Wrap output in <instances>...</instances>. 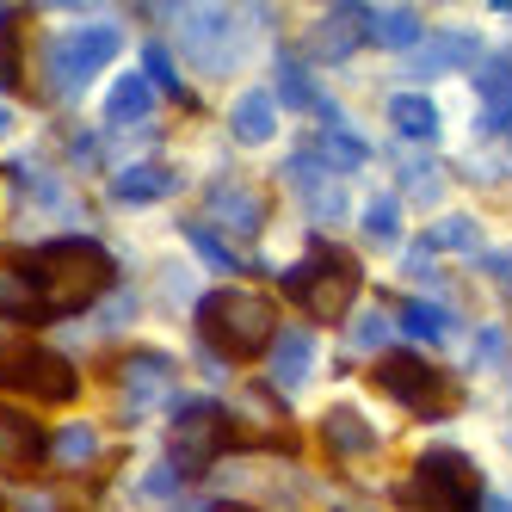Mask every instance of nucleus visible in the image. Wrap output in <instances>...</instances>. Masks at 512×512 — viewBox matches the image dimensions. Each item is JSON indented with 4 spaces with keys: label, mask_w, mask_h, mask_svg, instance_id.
Segmentation results:
<instances>
[{
    "label": "nucleus",
    "mask_w": 512,
    "mask_h": 512,
    "mask_svg": "<svg viewBox=\"0 0 512 512\" xmlns=\"http://www.w3.org/2000/svg\"><path fill=\"white\" fill-rule=\"evenodd\" d=\"M25 272H31V284H38V297H44L50 315L87 309V303L105 297V290H112V278H118L112 253H105L99 241H87V235H62V241L31 247V253H25Z\"/></svg>",
    "instance_id": "obj_1"
},
{
    "label": "nucleus",
    "mask_w": 512,
    "mask_h": 512,
    "mask_svg": "<svg viewBox=\"0 0 512 512\" xmlns=\"http://www.w3.org/2000/svg\"><path fill=\"white\" fill-rule=\"evenodd\" d=\"M401 512H482L488 488H482V469H475V457L451 451V445H432L414 475L395 488Z\"/></svg>",
    "instance_id": "obj_2"
},
{
    "label": "nucleus",
    "mask_w": 512,
    "mask_h": 512,
    "mask_svg": "<svg viewBox=\"0 0 512 512\" xmlns=\"http://www.w3.org/2000/svg\"><path fill=\"white\" fill-rule=\"evenodd\" d=\"M198 334L223 358H260L278 340V321H272V303L260 290H235L229 284V290H216V297L198 303Z\"/></svg>",
    "instance_id": "obj_3"
},
{
    "label": "nucleus",
    "mask_w": 512,
    "mask_h": 512,
    "mask_svg": "<svg viewBox=\"0 0 512 512\" xmlns=\"http://www.w3.org/2000/svg\"><path fill=\"white\" fill-rule=\"evenodd\" d=\"M284 297L297 303V309H309L315 321H340V315L352 309V297H358V266H352V253L315 241L303 260L284 272Z\"/></svg>",
    "instance_id": "obj_4"
},
{
    "label": "nucleus",
    "mask_w": 512,
    "mask_h": 512,
    "mask_svg": "<svg viewBox=\"0 0 512 512\" xmlns=\"http://www.w3.org/2000/svg\"><path fill=\"white\" fill-rule=\"evenodd\" d=\"M229 445H241L235 420L216 408V401H192V408L173 420V432H167V463L179 475H198V469H210L216 457H223Z\"/></svg>",
    "instance_id": "obj_5"
},
{
    "label": "nucleus",
    "mask_w": 512,
    "mask_h": 512,
    "mask_svg": "<svg viewBox=\"0 0 512 512\" xmlns=\"http://www.w3.org/2000/svg\"><path fill=\"white\" fill-rule=\"evenodd\" d=\"M377 389H383L389 401H401V408L426 414V420H438V414L457 408V389L445 383V371H438V364H426V358H414V352L377 358Z\"/></svg>",
    "instance_id": "obj_6"
},
{
    "label": "nucleus",
    "mask_w": 512,
    "mask_h": 512,
    "mask_svg": "<svg viewBox=\"0 0 512 512\" xmlns=\"http://www.w3.org/2000/svg\"><path fill=\"white\" fill-rule=\"evenodd\" d=\"M118 25H81V31H62V38H50V87L75 99L105 62L118 56Z\"/></svg>",
    "instance_id": "obj_7"
},
{
    "label": "nucleus",
    "mask_w": 512,
    "mask_h": 512,
    "mask_svg": "<svg viewBox=\"0 0 512 512\" xmlns=\"http://www.w3.org/2000/svg\"><path fill=\"white\" fill-rule=\"evenodd\" d=\"M0 383H13L25 395H38V401H75L81 395L75 364H68L62 352H50V346H25V340H13L7 352H0Z\"/></svg>",
    "instance_id": "obj_8"
},
{
    "label": "nucleus",
    "mask_w": 512,
    "mask_h": 512,
    "mask_svg": "<svg viewBox=\"0 0 512 512\" xmlns=\"http://www.w3.org/2000/svg\"><path fill=\"white\" fill-rule=\"evenodd\" d=\"M118 389H124V414L130 420L149 414L155 401H167V389H173V358L167 352H130L118 364Z\"/></svg>",
    "instance_id": "obj_9"
},
{
    "label": "nucleus",
    "mask_w": 512,
    "mask_h": 512,
    "mask_svg": "<svg viewBox=\"0 0 512 512\" xmlns=\"http://www.w3.org/2000/svg\"><path fill=\"white\" fill-rule=\"evenodd\" d=\"M179 31H186V44L198 50L204 75H216V68H235V44H223V38H235L229 13H216V7H179Z\"/></svg>",
    "instance_id": "obj_10"
},
{
    "label": "nucleus",
    "mask_w": 512,
    "mask_h": 512,
    "mask_svg": "<svg viewBox=\"0 0 512 512\" xmlns=\"http://www.w3.org/2000/svg\"><path fill=\"white\" fill-rule=\"evenodd\" d=\"M321 445L334 451V457H371L377 445H383V432L364 420V408H352V401H334V408L321 414Z\"/></svg>",
    "instance_id": "obj_11"
},
{
    "label": "nucleus",
    "mask_w": 512,
    "mask_h": 512,
    "mask_svg": "<svg viewBox=\"0 0 512 512\" xmlns=\"http://www.w3.org/2000/svg\"><path fill=\"white\" fill-rule=\"evenodd\" d=\"M315 358H321L315 334H303V327H290V334H278V340H272V352H266V371H272V383H278L284 395H297V389L315 377Z\"/></svg>",
    "instance_id": "obj_12"
},
{
    "label": "nucleus",
    "mask_w": 512,
    "mask_h": 512,
    "mask_svg": "<svg viewBox=\"0 0 512 512\" xmlns=\"http://www.w3.org/2000/svg\"><path fill=\"white\" fill-rule=\"evenodd\" d=\"M44 457H50V432L31 414H19V408L0 401V463H7V469H31Z\"/></svg>",
    "instance_id": "obj_13"
},
{
    "label": "nucleus",
    "mask_w": 512,
    "mask_h": 512,
    "mask_svg": "<svg viewBox=\"0 0 512 512\" xmlns=\"http://www.w3.org/2000/svg\"><path fill=\"white\" fill-rule=\"evenodd\" d=\"M210 216L223 229H235L241 241H253V235L266 229V198L253 192V186H235V179H229V186H210Z\"/></svg>",
    "instance_id": "obj_14"
},
{
    "label": "nucleus",
    "mask_w": 512,
    "mask_h": 512,
    "mask_svg": "<svg viewBox=\"0 0 512 512\" xmlns=\"http://www.w3.org/2000/svg\"><path fill=\"white\" fill-rule=\"evenodd\" d=\"M389 130L401 142H414V149H426V142H438V105L426 93H395L389 99Z\"/></svg>",
    "instance_id": "obj_15"
},
{
    "label": "nucleus",
    "mask_w": 512,
    "mask_h": 512,
    "mask_svg": "<svg viewBox=\"0 0 512 512\" xmlns=\"http://www.w3.org/2000/svg\"><path fill=\"white\" fill-rule=\"evenodd\" d=\"M229 130H235V142H266L272 130H278V99L266 93V87H247L241 99H235V112H229Z\"/></svg>",
    "instance_id": "obj_16"
},
{
    "label": "nucleus",
    "mask_w": 512,
    "mask_h": 512,
    "mask_svg": "<svg viewBox=\"0 0 512 512\" xmlns=\"http://www.w3.org/2000/svg\"><path fill=\"white\" fill-rule=\"evenodd\" d=\"M364 13L371 7H334L321 25H315V56L321 62H340V56H352V44L364 38Z\"/></svg>",
    "instance_id": "obj_17"
},
{
    "label": "nucleus",
    "mask_w": 512,
    "mask_h": 512,
    "mask_svg": "<svg viewBox=\"0 0 512 512\" xmlns=\"http://www.w3.org/2000/svg\"><path fill=\"white\" fill-rule=\"evenodd\" d=\"M149 112H155L149 75H118V87L105 93V124H142Z\"/></svg>",
    "instance_id": "obj_18"
},
{
    "label": "nucleus",
    "mask_w": 512,
    "mask_h": 512,
    "mask_svg": "<svg viewBox=\"0 0 512 512\" xmlns=\"http://www.w3.org/2000/svg\"><path fill=\"white\" fill-rule=\"evenodd\" d=\"M0 315H19V321H50L44 297H38V284H31L25 260L19 266H0Z\"/></svg>",
    "instance_id": "obj_19"
},
{
    "label": "nucleus",
    "mask_w": 512,
    "mask_h": 512,
    "mask_svg": "<svg viewBox=\"0 0 512 512\" xmlns=\"http://www.w3.org/2000/svg\"><path fill=\"white\" fill-rule=\"evenodd\" d=\"M475 93H482V124H512V62H482L475 68Z\"/></svg>",
    "instance_id": "obj_20"
},
{
    "label": "nucleus",
    "mask_w": 512,
    "mask_h": 512,
    "mask_svg": "<svg viewBox=\"0 0 512 512\" xmlns=\"http://www.w3.org/2000/svg\"><path fill=\"white\" fill-rule=\"evenodd\" d=\"M364 31L383 50H408V44H420V13L414 7H371L364 13Z\"/></svg>",
    "instance_id": "obj_21"
},
{
    "label": "nucleus",
    "mask_w": 512,
    "mask_h": 512,
    "mask_svg": "<svg viewBox=\"0 0 512 512\" xmlns=\"http://www.w3.org/2000/svg\"><path fill=\"white\" fill-rule=\"evenodd\" d=\"M167 192H173V173L155 167V161L124 167V173L112 179V198H118V204H155V198H167Z\"/></svg>",
    "instance_id": "obj_22"
},
{
    "label": "nucleus",
    "mask_w": 512,
    "mask_h": 512,
    "mask_svg": "<svg viewBox=\"0 0 512 512\" xmlns=\"http://www.w3.org/2000/svg\"><path fill=\"white\" fill-rule=\"evenodd\" d=\"M426 247H438V253H475V247H482V223H475V216H445V223L426 235Z\"/></svg>",
    "instance_id": "obj_23"
},
{
    "label": "nucleus",
    "mask_w": 512,
    "mask_h": 512,
    "mask_svg": "<svg viewBox=\"0 0 512 512\" xmlns=\"http://www.w3.org/2000/svg\"><path fill=\"white\" fill-rule=\"evenodd\" d=\"M315 161H327V167H358L364 161V142L352 130H321L315 136Z\"/></svg>",
    "instance_id": "obj_24"
},
{
    "label": "nucleus",
    "mask_w": 512,
    "mask_h": 512,
    "mask_svg": "<svg viewBox=\"0 0 512 512\" xmlns=\"http://www.w3.org/2000/svg\"><path fill=\"white\" fill-rule=\"evenodd\" d=\"M401 327H408L414 340H445L451 334V315L438 309V303H408V309H401Z\"/></svg>",
    "instance_id": "obj_25"
},
{
    "label": "nucleus",
    "mask_w": 512,
    "mask_h": 512,
    "mask_svg": "<svg viewBox=\"0 0 512 512\" xmlns=\"http://www.w3.org/2000/svg\"><path fill=\"white\" fill-rule=\"evenodd\" d=\"M186 241L198 247V260H204V266L235 272V247H229V241H216V229H210V223H186Z\"/></svg>",
    "instance_id": "obj_26"
},
{
    "label": "nucleus",
    "mask_w": 512,
    "mask_h": 512,
    "mask_svg": "<svg viewBox=\"0 0 512 512\" xmlns=\"http://www.w3.org/2000/svg\"><path fill=\"white\" fill-rule=\"evenodd\" d=\"M142 68H149V87L161 93H173V99H186V87H179V68H173V56L161 50V44H149V50H142Z\"/></svg>",
    "instance_id": "obj_27"
},
{
    "label": "nucleus",
    "mask_w": 512,
    "mask_h": 512,
    "mask_svg": "<svg viewBox=\"0 0 512 512\" xmlns=\"http://www.w3.org/2000/svg\"><path fill=\"white\" fill-rule=\"evenodd\" d=\"M50 451H56L62 463H87V457L99 451V438H93V426H68V432L50 438Z\"/></svg>",
    "instance_id": "obj_28"
},
{
    "label": "nucleus",
    "mask_w": 512,
    "mask_h": 512,
    "mask_svg": "<svg viewBox=\"0 0 512 512\" xmlns=\"http://www.w3.org/2000/svg\"><path fill=\"white\" fill-rule=\"evenodd\" d=\"M395 229H401L395 198H371V204H364V235H371V241H395Z\"/></svg>",
    "instance_id": "obj_29"
},
{
    "label": "nucleus",
    "mask_w": 512,
    "mask_h": 512,
    "mask_svg": "<svg viewBox=\"0 0 512 512\" xmlns=\"http://www.w3.org/2000/svg\"><path fill=\"white\" fill-rule=\"evenodd\" d=\"M0 81H7L13 93L25 87V56H19V25L7 19V31H0Z\"/></svg>",
    "instance_id": "obj_30"
},
{
    "label": "nucleus",
    "mask_w": 512,
    "mask_h": 512,
    "mask_svg": "<svg viewBox=\"0 0 512 512\" xmlns=\"http://www.w3.org/2000/svg\"><path fill=\"white\" fill-rule=\"evenodd\" d=\"M278 81H284V99H290V105H315V87H309V68H303L297 56H284V62H278Z\"/></svg>",
    "instance_id": "obj_31"
},
{
    "label": "nucleus",
    "mask_w": 512,
    "mask_h": 512,
    "mask_svg": "<svg viewBox=\"0 0 512 512\" xmlns=\"http://www.w3.org/2000/svg\"><path fill=\"white\" fill-rule=\"evenodd\" d=\"M383 340H389V321H383L377 309H364V315L352 321V352H383Z\"/></svg>",
    "instance_id": "obj_32"
},
{
    "label": "nucleus",
    "mask_w": 512,
    "mask_h": 512,
    "mask_svg": "<svg viewBox=\"0 0 512 512\" xmlns=\"http://www.w3.org/2000/svg\"><path fill=\"white\" fill-rule=\"evenodd\" d=\"M463 56H475V44H463V38H451V44H432L420 68H457Z\"/></svg>",
    "instance_id": "obj_33"
},
{
    "label": "nucleus",
    "mask_w": 512,
    "mask_h": 512,
    "mask_svg": "<svg viewBox=\"0 0 512 512\" xmlns=\"http://www.w3.org/2000/svg\"><path fill=\"white\" fill-rule=\"evenodd\" d=\"M482 506H488V512H512V500H482Z\"/></svg>",
    "instance_id": "obj_34"
},
{
    "label": "nucleus",
    "mask_w": 512,
    "mask_h": 512,
    "mask_svg": "<svg viewBox=\"0 0 512 512\" xmlns=\"http://www.w3.org/2000/svg\"><path fill=\"white\" fill-rule=\"evenodd\" d=\"M216 512H253V506H216Z\"/></svg>",
    "instance_id": "obj_35"
},
{
    "label": "nucleus",
    "mask_w": 512,
    "mask_h": 512,
    "mask_svg": "<svg viewBox=\"0 0 512 512\" xmlns=\"http://www.w3.org/2000/svg\"><path fill=\"white\" fill-rule=\"evenodd\" d=\"M7 124H13V118H7V112H0V136H7Z\"/></svg>",
    "instance_id": "obj_36"
},
{
    "label": "nucleus",
    "mask_w": 512,
    "mask_h": 512,
    "mask_svg": "<svg viewBox=\"0 0 512 512\" xmlns=\"http://www.w3.org/2000/svg\"><path fill=\"white\" fill-rule=\"evenodd\" d=\"M506 161H512V142H506Z\"/></svg>",
    "instance_id": "obj_37"
}]
</instances>
